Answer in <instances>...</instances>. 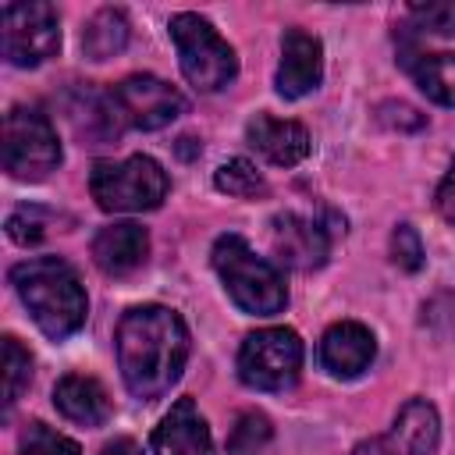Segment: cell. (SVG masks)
Segmentation results:
<instances>
[{
    "instance_id": "277c9868",
    "label": "cell",
    "mask_w": 455,
    "mask_h": 455,
    "mask_svg": "<svg viewBox=\"0 0 455 455\" xmlns=\"http://www.w3.org/2000/svg\"><path fill=\"white\" fill-rule=\"evenodd\" d=\"M92 199L107 213H139V210H156L167 196V174L153 156H128L121 164L114 160H96L89 174Z\"/></svg>"
},
{
    "instance_id": "9c48e42d",
    "label": "cell",
    "mask_w": 455,
    "mask_h": 455,
    "mask_svg": "<svg viewBox=\"0 0 455 455\" xmlns=\"http://www.w3.org/2000/svg\"><path fill=\"white\" fill-rule=\"evenodd\" d=\"M107 103H110L117 132L121 128L153 132V128L171 124L178 114H185V96L156 75H128L107 92Z\"/></svg>"
},
{
    "instance_id": "83f0119b",
    "label": "cell",
    "mask_w": 455,
    "mask_h": 455,
    "mask_svg": "<svg viewBox=\"0 0 455 455\" xmlns=\"http://www.w3.org/2000/svg\"><path fill=\"white\" fill-rule=\"evenodd\" d=\"M100 455H142V448H139L132 437H117V441H110Z\"/></svg>"
},
{
    "instance_id": "4316f807",
    "label": "cell",
    "mask_w": 455,
    "mask_h": 455,
    "mask_svg": "<svg viewBox=\"0 0 455 455\" xmlns=\"http://www.w3.org/2000/svg\"><path fill=\"white\" fill-rule=\"evenodd\" d=\"M437 213H441L448 224H455V160H451L444 181L437 185Z\"/></svg>"
},
{
    "instance_id": "484cf974",
    "label": "cell",
    "mask_w": 455,
    "mask_h": 455,
    "mask_svg": "<svg viewBox=\"0 0 455 455\" xmlns=\"http://www.w3.org/2000/svg\"><path fill=\"white\" fill-rule=\"evenodd\" d=\"M391 259L402 270H409V274L423 267V242H419V235H416L412 224H398L391 231Z\"/></svg>"
},
{
    "instance_id": "603a6c76",
    "label": "cell",
    "mask_w": 455,
    "mask_h": 455,
    "mask_svg": "<svg viewBox=\"0 0 455 455\" xmlns=\"http://www.w3.org/2000/svg\"><path fill=\"white\" fill-rule=\"evenodd\" d=\"M18 444H21V455H82L71 437L57 434L53 427H46L39 419L21 430V441Z\"/></svg>"
},
{
    "instance_id": "3957f363",
    "label": "cell",
    "mask_w": 455,
    "mask_h": 455,
    "mask_svg": "<svg viewBox=\"0 0 455 455\" xmlns=\"http://www.w3.org/2000/svg\"><path fill=\"white\" fill-rule=\"evenodd\" d=\"M213 267L231 295V302L242 309V313H252V316H274L284 309L288 302V288H284V277L281 270L256 256L249 249V242L242 235H220L217 245H213Z\"/></svg>"
},
{
    "instance_id": "5bb4252c",
    "label": "cell",
    "mask_w": 455,
    "mask_h": 455,
    "mask_svg": "<svg viewBox=\"0 0 455 455\" xmlns=\"http://www.w3.org/2000/svg\"><path fill=\"white\" fill-rule=\"evenodd\" d=\"M441 419L427 398H412L398 409L391 434L384 437L387 455H437Z\"/></svg>"
},
{
    "instance_id": "6da1fadb",
    "label": "cell",
    "mask_w": 455,
    "mask_h": 455,
    "mask_svg": "<svg viewBox=\"0 0 455 455\" xmlns=\"http://www.w3.org/2000/svg\"><path fill=\"white\" fill-rule=\"evenodd\" d=\"M117 366L124 387L153 402L181 377L188 359V327L185 320L167 306H135L121 316L117 334Z\"/></svg>"
},
{
    "instance_id": "5b68a950",
    "label": "cell",
    "mask_w": 455,
    "mask_h": 455,
    "mask_svg": "<svg viewBox=\"0 0 455 455\" xmlns=\"http://www.w3.org/2000/svg\"><path fill=\"white\" fill-rule=\"evenodd\" d=\"M167 28H171V39H174V50H178L181 75L199 92H217L238 75L235 50L228 46V39L217 36V28L206 18H199L192 11H181V14L171 18Z\"/></svg>"
},
{
    "instance_id": "d6986e66",
    "label": "cell",
    "mask_w": 455,
    "mask_h": 455,
    "mask_svg": "<svg viewBox=\"0 0 455 455\" xmlns=\"http://www.w3.org/2000/svg\"><path fill=\"white\" fill-rule=\"evenodd\" d=\"M412 75L427 100L455 107V53H427L412 64Z\"/></svg>"
},
{
    "instance_id": "7c38bea8",
    "label": "cell",
    "mask_w": 455,
    "mask_h": 455,
    "mask_svg": "<svg viewBox=\"0 0 455 455\" xmlns=\"http://www.w3.org/2000/svg\"><path fill=\"white\" fill-rule=\"evenodd\" d=\"M377 355V341L370 334V327L355 323V320H341L334 327H327V334L320 338V366L331 377H359Z\"/></svg>"
},
{
    "instance_id": "f1b7e54d",
    "label": "cell",
    "mask_w": 455,
    "mask_h": 455,
    "mask_svg": "<svg viewBox=\"0 0 455 455\" xmlns=\"http://www.w3.org/2000/svg\"><path fill=\"white\" fill-rule=\"evenodd\" d=\"M352 455H387V448H384V437H377V441H363Z\"/></svg>"
},
{
    "instance_id": "8992f818",
    "label": "cell",
    "mask_w": 455,
    "mask_h": 455,
    "mask_svg": "<svg viewBox=\"0 0 455 455\" xmlns=\"http://www.w3.org/2000/svg\"><path fill=\"white\" fill-rule=\"evenodd\" d=\"M60 164V142L50 117L36 107H11L4 117V167L18 181H39Z\"/></svg>"
},
{
    "instance_id": "9a60e30c",
    "label": "cell",
    "mask_w": 455,
    "mask_h": 455,
    "mask_svg": "<svg viewBox=\"0 0 455 455\" xmlns=\"http://www.w3.org/2000/svg\"><path fill=\"white\" fill-rule=\"evenodd\" d=\"M146 252H149V235H146V228H139L132 220L107 224L92 238V259H96V267L103 274H114V277L132 274L135 267H142Z\"/></svg>"
},
{
    "instance_id": "ac0fdd59",
    "label": "cell",
    "mask_w": 455,
    "mask_h": 455,
    "mask_svg": "<svg viewBox=\"0 0 455 455\" xmlns=\"http://www.w3.org/2000/svg\"><path fill=\"white\" fill-rule=\"evenodd\" d=\"M128 46V18L117 7L96 11L82 28V50L89 60H110Z\"/></svg>"
},
{
    "instance_id": "30bf717a",
    "label": "cell",
    "mask_w": 455,
    "mask_h": 455,
    "mask_svg": "<svg viewBox=\"0 0 455 455\" xmlns=\"http://www.w3.org/2000/svg\"><path fill=\"white\" fill-rule=\"evenodd\" d=\"M320 75H323L320 39L302 32V28H288L281 39V64H277V78H274L277 96L299 100L320 85Z\"/></svg>"
},
{
    "instance_id": "52a82bcc",
    "label": "cell",
    "mask_w": 455,
    "mask_h": 455,
    "mask_svg": "<svg viewBox=\"0 0 455 455\" xmlns=\"http://www.w3.org/2000/svg\"><path fill=\"white\" fill-rule=\"evenodd\" d=\"M302 341L291 327L252 331L238 348V377L256 391H284L299 380Z\"/></svg>"
},
{
    "instance_id": "4fadbf2b",
    "label": "cell",
    "mask_w": 455,
    "mask_h": 455,
    "mask_svg": "<svg viewBox=\"0 0 455 455\" xmlns=\"http://www.w3.org/2000/svg\"><path fill=\"white\" fill-rule=\"evenodd\" d=\"M153 451L156 455H217L206 419L199 416L192 398H178L171 412L153 430Z\"/></svg>"
},
{
    "instance_id": "2e32d148",
    "label": "cell",
    "mask_w": 455,
    "mask_h": 455,
    "mask_svg": "<svg viewBox=\"0 0 455 455\" xmlns=\"http://www.w3.org/2000/svg\"><path fill=\"white\" fill-rule=\"evenodd\" d=\"M256 153H263L277 167H295L309 153V132L299 121H281L270 114H256L245 128Z\"/></svg>"
},
{
    "instance_id": "ba28073f",
    "label": "cell",
    "mask_w": 455,
    "mask_h": 455,
    "mask_svg": "<svg viewBox=\"0 0 455 455\" xmlns=\"http://www.w3.org/2000/svg\"><path fill=\"white\" fill-rule=\"evenodd\" d=\"M0 43H4V57L14 68H36V64L50 60L60 46L57 11L43 0L4 4V11H0Z\"/></svg>"
},
{
    "instance_id": "e0dca14e",
    "label": "cell",
    "mask_w": 455,
    "mask_h": 455,
    "mask_svg": "<svg viewBox=\"0 0 455 455\" xmlns=\"http://www.w3.org/2000/svg\"><path fill=\"white\" fill-rule=\"evenodd\" d=\"M53 405L60 409V416H68L71 423L82 427H100L110 416V395L96 377L85 373H68L57 380L53 387Z\"/></svg>"
},
{
    "instance_id": "ffe728a7",
    "label": "cell",
    "mask_w": 455,
    "mask_h": 455,
    "mask_svg": "<svg viewBox=\"0 0 455 455\" xmlns=\"http://www.w3.org/2000/svg\"><path fill=\"white\" fill-rule=\"evenodd\" d=\"M274 437V427L263 412H242L228 434V455H263Z\"/></svg>"
},
{
    "instance_id": "7a4b0ae2",
    "label": "cell",
    "mask_w": 455,
    "mask_h": 455,
    "mask_svg": "<svg viewBox=\"0 0 455 455\" xmlns=\"http://www.w3.org/2000/svg\"><path fill=\"white\" fill-rule=\"evenodd\" d=\"M11 284L46 338L64 341L85 323V288L71 263H64L60 256H36L18 263L11 270Z\"/></svg>"
},
{
    "instance_id": "44dd1931",
    "label": "cell",
    "mask_w": 455,
    "mask_h": 455,
    "mask_svg": "<svg viewBox=\"0 0 455 455\" xmlns=\"http://www.w3.org/2000/svg\"><path fill=\"white\" fill-rule=\"evenodd\" d=\"M213 185H217L220 192H228V196H235V199H256V196L267 192V181H263V174L256 171V164H249V160H242V156L220 164L217 174H213Z\"/></svg>"
},
{
    "instance_id": "7402d4cb",
    "label": "cell",
    "mask_w": 455,
    "mask_h": 455,
    "mask_svg": "<svg viewBox=\"0 0 455 455\" xmlns=\"http://www.w3.org/2000/svg\"><path fill=\"white\" fill-rule=\"evenodd\" d=\"M32 380V355L18 345V338H4V405L11 409Z\"/></svg>"
},
{
    "instance_id": "8fae6325",
    "label": "cell",
    "mask_w": 455,
    "mask_h": 455,
    "mask_svg": "<svg viewBox=\"0 0 455 455\" xmlns=\"http://www.w3.org/2000/svg\"><path fill=\"white\" fill-rule=\"evenodd\" d=\"M270 242H274V252L288 267H295V270H316V267H323L327 249H331L327 231L316 220H306L299 213H277L270 220Z\"/></svg>"
},
{
    "instance_id": "cb8c5ba5",
    "label": "cell",
    "mask_w": 455,
    "mask_h": 455,
    "mask_svg": "<svg viewBox=\"0 0 455 455\" xmlns=\"http://www.w3.org/2000/svg\"><path fill=\"white\" fill-rule=\"evenodd\" d=\"M409 14L416 18V25H419L423 32H437V36H451V32H455V4H451V0L412 4Z\"/></svg>"
},
{
    "instance_id": "d4e9b609",
    "label": "cell",
    "mask_w": 455,
    "mask_h": 455,
    "mask_svg": "<svg viewBox=\"0 0 455 455\" xmlns=\"http://www.w3.org/2000/svg\"><path fill=\"white\" fill-rule=\"evenodd\" d=\"M7 235L18 242V245H36L43 235H46V213L39 206H18L11 217H7Z\"/></svg>"
}]
</instances>
